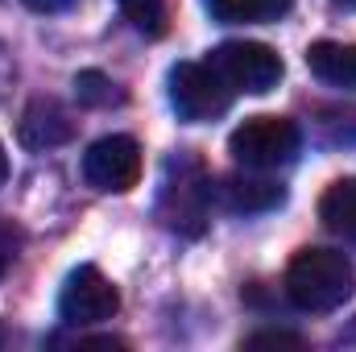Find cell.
I'll return each mask as SVG.
<instances>
[{
  "label": "cell",
  "instance_id": "1",
  "mask_svg": "<svg viewBox=\"0 0 356 352\" xmlns=\"http://www.w3.org/2000/svg\"><path fill=\"white\" fill-rule=\"evenodd\" d=\"M282 286H286V298L298 311L327 315V311H336V307H344L353 298L356 269L348 262V253H340V249L307 245V249H298L290 257Z\"/></svg>",
  "mask_w": 356,
  "mask_h": 352
},
{
  "label": "cell",
  "instance_id": "2",
  "mask_svg": "<svg viewBox=\"0 0 356 352\" xmlns=\"http://www.w3.org/2000/svg\"><path fill=\"white\" fill-rule=\"evenodd\" d=\"M302 145V133L290 116H273V112H261V116H249L232 129L228 137V154L245 166V170H277L286 162H294Z\"/></svg>",
  "mask_w": 356,
  "mask_h": 352
},
{
  "label": "cell",
  "instance_id": "3",
  "mask_svg": "<svg viewBox=\"0 0 356 352\" xmlns=\"http://www.w3.org/2000/svg\"><path fill=\"white\" fill-rule=\"evenodd\" d=\"M207 67L224 79V88L232 95L236 91H249V95L273 91L286 71L277 50H269L266 42H224L207 54Z\"/></svg>",
  "mask_w": 356,
  "mask_h": 352
},
{
  "label": "cell",
  "instance_id": "4",
  "mask_svg": "<svg viewBox=\"0 0 356 352\" xmlns=\"http://www.w3.org/2000/svg\"><path fill=\"white\" fill-rule=\"evenodd\" d=\"M141 145L124 133H112V137H99L91 141L88 154H83V178L95 191H108V195H124L141 182Z\"/></svg>",
  "mask_w": 356,
  "mask_h": 352
},
{
  "label": "cell",
  "instance_id": "5",
  "mask_svg": "<svg viewBox=\"0 0 356 352\" xmlns=\"http://www.w3.org/2000/svg\"><path fill=\"white\" fill-rule=\"evenodd\" d=\"M120 311V290L95 269V265H79L71 269V278L63 282L58 294V319L71 328H88V323H104Z\"/></svg>",
  "mask_w": 356,
  "mask_h": 352
},
{
  "label": "cell",
  "instance_id": "6",
  "mask_svg": "<svg viewBox=\"0 0 356 352\" xmlns=\"http://www.w3.org/2000/svg\"><path fill=\"white\" fill-rule=\"evenodd\" d=\"M170 104L182 120L199 125V120L228 112L232 91L224 88V79L207 63H178V67H170Z\"/></svg>",
  "mask_w": 356,
  "mask_h": 352
},
{
  "label": "cell",
  "instance_id": "7",
  "mask_svg": "<svg viewBox=\"0 0 356 352\" xmlns=\"http://www.w3.org/2000/svg\"><path fill=\"white\" fill-rule=\"evenodd\" d=\"M178 170V182L175 175L166 178V191H162V216L175 232H186V237H199L203 232V220H207V199H211V186L207 178L199 175V162L191 158H178L170 162Z\"/></svg>",
  "mask_w": 356,
  "mask_h": 352
},
{
  "label": "cell",
  "instance_id": "8",
  "mask_svg": "<svg viewBox=\"0 0 356 352\" xmlns=\"http://www.w3.org/2000/svg\"><path fill=\"white\" fill-rule=\"evenodd\" d=\"M17 137H21V145H29V150H54V145H67V141L75 137V120H71V112H67L58 99L38 95V99H29V108L21 112Z\"/></svg>",
  "mask_w": 356,
  "mask_h": 352
},
{
  "label": "cell",
  "instance_id": "9",
  "mask_svg": "<svg viewBox=\"0 0 356 352\" xmlns=\"http://www.w3.org/2000/svg\"><path fill=\"white\" fill-rule=\"evenodd\" d=\"M307 67L332 88H356V42H311Z\"/></svg>",
  "mask_w": 356,
  "mask_h": 352
},
{
  "label": "cell",
  "instance_id": "10",
  "mask_svg": "<svg viewBox=\"0 0 356 352\" xmlns=\"http://www.w3.org/2000/svg\"><path fill=\"white\" fill-rule=\"evenodd\" d=\"M319 220L344 237V241H356V178H340L323 191L319 199Z\"/></svg>",
  "mask_w": 356,
  "mask_h": 352
},
{
  "label": "cell",
  "instance_id": "11",
  "mask_svg": "<svg viewBox=\"0 0 356 352\" xmlns=\"http://www.w3.org/2000/svg\"><path fill=\"white\" fill-rule=\"evenodd\" d=\"M220 195H224V203L232 207V211H266V207H277L282 203V186L277 182H266V178H224V186H220Z\"/></svg>",
  "mask_w": 356,
  "mask_h": 352
},
{
  "label": "cell",
  "instance_id": "12",
  "mask_svg": "<svg viewBox=\"0 0 356 352\" xmlns=\"http://www.w3.org/2000/svg\"><path fill=\"white\" fill-rule=\"evenodd\" d=\"M294 0H207V13L224 25H253V21H277L290 13Z\"/></svg>",
  "mask_w": 356,
  "mask_h": 352
},
{
  "label": "cell",
  "instance_id": "13",
  "mask_svg": "<svg viewBox=\"0 0 356 352\" xmlns=\"http://www.w3.org/2000/svg\"><path fill=\"white\" fill-rule=\"evenodd\" d=\"M116 4L137 33H145V38L170 33V0H116Z\"/></svg>",
  "mask_w": 356,
  "mask_h": 352
},
{
  "label": "cell",
  "instance_id": "14",
  "mask_svg": "<svg viewBox=\"0 0 356 352\" xmlns=\"http://www.w3.org/2000/svg\"><path fill=\"white\" fill-rule=\"evenodd\" d=\"M75 95H79V104H88V108L120 104V91H116V83H112L104 71H79V75H75Z\"/></svg>",
  "mask_w": 356,
  "mask_h": 352
},
{
  "label": "cell",
  "instance_id": "15",
  "mask_svg": "<svg viewBox=\"0 0 356 352\" xmlns=\"http://www.w3.org/2000/svg\"><path fill=\"white\" fill-rule=\"evenodd\" d=\"M241 349H307V340H302V336H294V332L266 328V332H253V336H245V340H241Z\"/></svg>",
  "mask_w": 356,
  "mask_h": 352
},
{
  "label": "cell",
  "instance_id": "16",
  "mask_svg": "<svg viewBox=\"0 0 356 352\" xmlns=\"http://www.w3.org/2000/svg\"><path fill=\"white\" fill-rule=\"evenodd\" d=\"M21 245H25V232H21L13 220H4V216H0V278L8 273V265L17 262Z\"/></svg>",
  "mask_w": 356,
  "mask_h": 352
},
{
  "label": "cell",
  "instance_id": "17",
  "mask_svg": "<svg viewBox=\"0 0 356 352\" xmlns=\"http://www.w3.org/2000/svg\"><path fill=\"white\" fill-rule=\"evenodd\" d=\"M71 344L75 349H124V340H116V336H75Z\"/></svg>",
  "mask_w": 356,
  "mask_h": 352
},
{
  "label": "cell",
  "instance_id": "18",
  "mask_svg": "<svg viewBox=\"0 0 356 352\" xmlns=\"http://www.w3.org/2000/svg\"><path fill=\"white\" fill-rule=\"evenodd\" d=\"M25 8H33V13H67L75 0H21Z\"/></svg>",
  "mask_w": 356,
  "mask_h": 352
},
{
  "label": "cell",
  "instance_id": "19",
  "mask_svg": "<svg viewBox=\"0 0 356 352\" xmlns=\"http://www.w3.org/2000/svg\"><path fill=\"white\" fill-rule=\"evenodd\" d=\"M4 178H8V154H4V145H0V186H4Z\"/></svg>",
  "mask_w": 356,
  "mask_h": 352
},
{
  "label": "cell",
  "instance_id": "20",
  "mask_svg": "<svg viewBox=\"0 0 356 352\" xmlns=\"http://www.w3.org/2000/svg\"><path fill=\"white\" fill-rule=\"evenodd\" d=\"M332 4H340V8H356V0H332Z\"/></svg>",
  "mask_w": 356,
  "mask_h": 352
}]
</instances>
